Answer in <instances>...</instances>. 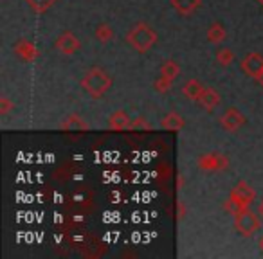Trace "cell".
I'll list each match as a JSON object with an SVG mask.
<instances>
[{"label": "cell", "mask_w": 263, "mask_h": 259, "mask_svg": "<svg viewBox=\"0 0 263 259\" xmlns=\"http://www.w3.org/2000/svg\"><path fill=\"white\" fill-rule=\"evenodd\" d=\"M126 42L136 49V51L146 52L157 44V34H155V31L152 29L148 24L139 22L132 27L130 33L126 34Z\"/></svg>", "instance_id": "cell-1"}, {"label": "cell", "mask_w": 263, "mask_h": 259, "mask_svg": "<svg viewBox=\"0 0 263 259\" xmlns=\"http://www.w3.org/2000/svg\"><path fill=\"white\" fill-rule=\"evenodd\" d=\"M110 85H112L110 76L105 70L98 69V67L88 70L83 76V79H81V87H83L92 97H101V95H105L106 92H108Z\"/></svg>", "instance_id": "cell-2"}, {"label": "cell", "mask_w": 263, "mask_h": 259, "mask_svg": "<svg viewBox=\"0 0 263 259\" xmlns=\"http://www.w3.org/2000/svg\"><path fill=\"white\" fill-rule=\"evenodd\" d=\"M234 229H236L241 236H252V234H256L261 229V222H259V218L254 212H251L247 209V211L234 216Z\"/></svg>", "instance_id": "cell-3"}, {"label": "cell", "mask_w": 263, "mask_h": 259, "mask_svg": "<svg viewBox=\"0 0 263 259\" xmlns=\"http://www.w3.org/2000/svg\"><path fill=\"white\" fill-rule=\"evenodd\" d=\"M241 70L247 74L249 77L259 79L263 72V56L258 52H249L243 59H241Z\"/></svg>", "instance_id": "cell-4"}, {"label": "cell", "mask_w": 263, "mask_h": 259, "mask_svg": "<svg viewBox=\"0 0 263 259\" xmlns=\"http://www.w3.org/2000/svg\"><path fill=\"white\" fill-rule=\"evenodd\" d=\"M220 124L226 132H236L238 128H241L245 124V117L240 110L236 108H227L226 113L220 117Z\"/></svg>", "instance_id": "cell-5"}, {"label": "cell", "mask_w": 263, "mask_h": 259, "mask_svg": "<svg viewBox=\"0 0 263 259\" xmlns=\"http://www.w3.org/2000/svg\"><path fill=\"white\" fill-rule=\"evenodd\" d=\"M80 45H81L80 40H78L72 33H69V31H65V33H63L62 36L56 40V49H58L60 52H63V54H67V56L74 54V52L80 49Z\"/></svg>", "instance_id": "cell-6"}, {"label": "cell", "mask_w": 263, "mask_h": 259, "mask_svg": "<svg viewBox=\"0 0 263 259\" xmlns=\"http://www.w3.org/2000/svg\"><path fill=\"white\" fill-rule=\"evenodd\" d=\"M198 105L205 110H213L220 105V94L215 90V88H204L198 97Z\"/></svg>", "instance_id": "cell-7"}, {"label": "cell", "mask_w": 263, "mask_h": 259, "mask_svg": "<svg viewBox=\"0 0 263 259\" xmlns=\"http://www.w3.org/2000/svg\"><path fill=\"white\" fill-rule=\"evenodd\" d=\"M198 166L204 169H223L227 166V158L223 155L211 153V155H205V157H200Z\"/></svg>", "instance_id": "cell-8"}, {"label": "cell", "mask_w": 263, "mask_h": 259, "mask_svg": "<svg viewBox=\"0 0 263 259\" xmlns=\"http://www.w3.org/2000/svg\"><path fill=\"white\" fill-rule=\"evenodd\" d=\"M130 123H132L130 117H128V113L124 110L114 112L108 119V126L112 130H130Z\"/></svg>", "instance_id": "cell-9"}, {"label": "cell", "mask_w": 263, "mask_h": 259, "mask_svg": "<svg viewBox=\"0 0 263 259\" xmlns=\"http://www.w3.org/2000/svg\"><path fill=\"white\" fill-rule=\"evenodd\" d=\"M200 0H172V6L180 13V15H193L200 8Z\"/></svg>", "instance_id": "cell-10"}, {"label": "cell", "mask_w": 263, "mask_h": 259, "mask_svg": "<svg viewBox=\"0 0 263 259\" xmlns=\"http://www.w3.org/2000/svg\"><path fill=\"white\" fill-rule=\"evenodd\" d=\"M233 196H236L238 200H241L243 204H251L252 200H254V196H256V193H254V189H252L249 184H245V182H240L236 187L233 189Z\"/></svg>", "instance_id": "cell-11"}, {"label": "cell", "mask_w": 263, "mask_h": 259, "mask_svg": "<svg viewBox=\"0 0 263 259\" xmlns=\"http://www.w3.org/2000/svg\"><path fill=\"white\" fill-rule=\"evenodd\" d=\"M15 51H16V54L22 59H26V62H34L38 56L36 47H34V44H31V42H20L15 47Z\"/></svg>", "instance_id": "cell-12"}, {"label": "cell", "mask_w": 263, "mask_h": 259, "mask_svg": "<svg viewBox=\"0 0 263 259\" xmlns=\"http://www.w3.org/2000/svg\"><path fill=\"white\" fill-rule=\"evenodd\" d=\"M162 128L164 130H170V132H179L180 128L184 126V119L179 115V113H168V115L162 119Z\"/></svg>", "instance_id": "cell-13"}, {"label": "cell", "mask_w": 263, "mask_h": 259, "mask_svg": "<svg viewBox=\"0 0 263 259\" xmlns=\"http://www.w3.org/2000/svg\"><path fill=\"white\" fill-rule=\"evenodd\" d=\"M202 90H204V87H202L200 81H197V79H190L182 88L184 95H186V97H190V99H193V101H198Z\"/></svg>", "instance_id": "cell-14"}, {"label": "cell", "mask_w": 263, "mask_h": 259, "mask_svg": "<svg viewBox=\"0 0 263 259\" xmlns=\"http://www.w3.org/2000/svg\"><path fill=\"white\" fill-rule=\"evenodd\" d=\"M226 36H227L226 27H223L222 24H213V26L209 27L208 40L211 42V44H222V42L226 40Z\"/></svg>", "instance_id": "cell-15"}, {"label": "cell", "mask_w": 263, "mask_h": 259, "mask_svg": "<svg viewBox=\"0 0 263 259\" xmlns=\"http://www.w3.org/2000/svg\"><path fill=\"white\" fill-rule=\"evenodd\" d=\"M223 207H226V211L229 212L231 216H238L240 212L247 211V204H243L241 200H238V198L233 196V194H231V198L226 202V205H223Z\"/></svg>", "instance_id": "cell-16"}, {"label": "cell", "mask_w": 263, "mask_h": 259, "mask_svg": "<svg viewBox=\"0 0 263 259\" xmlns=\"http://www.w3.org/2000/svg\"><path fill=\"white\" fill-rule=\"evenodd\" d=\"M87 128L88 124L80 115H76V113L69 115L65 123H62V130H87Z\"/></svg>", "instance_id": "cell-17"}, {"label": "cell", "mask_w": 263, "mask_h": 259, "mask_svg": "<svg viewBox=\"0 0 263 259\" xmlns=\"http://www.w3.org/2000/svg\"><path fill=\"white\" fill-rule=\"evenodd\" d=\"M161 74L164 77H170V79H175V77L180 74L179 63L173 62V59H168V62H164V65L161 67Z\"/></svg>", "instance_id": "cell-18"}, {"label": "cell", "mask_w": 263, "mask_h": 259, "mask_svg": "<svg viewBox=\"0 0 263 259\" xmlns=\"http://www.w3.org/2000/svg\"><path fill=\"white\" fill-rule=\"evenodd\" d=\"M26 2L31 6V9H33L34 13L42 15V13H45L47 9H51L52 6H54L56 0H26Z\"/></svg>", "instance_id": "cell-19"}, {"label": "cell", "mask_w": 263, "mask_h": 259, "mask_svg": "<svg viewBox=\"0 0 263 259\" xmlns=\"http://www.w3.org/2000/svg\"><path fill=\"white\" fill-rule=\"evenodd\" d=\"M96 36H98V40L101 42H110L114 38V31L112 27L108 26V24H101V26H98V29H96Z\"/></svg>", "instance_id": "cell-20"}, {"label": "cell", "mask_w": 263, "mask_h": 259, "mask_svg": "<svg viewBox=\"0 0 263 259\" xmlns=\"http://www.w3.org/2000/svg\"><path fill=\"white\" fill-rule=\"evenodd\" d=\"M216 59H218V63L220 65H223V67H227V65H231V63L234 62V54L229 51V49H220L218 52H216Z\"/></svg>", "instance_id": "cell-21"}, {"label": "cell", "mask_w": 263, "mask_h": 259, "mask_svg": "<svg viewBox=\"0 0 263 259\" xmlns=\"http://www.w3.org/2000/svg\"><path fill=\"white\" fill-rule=\"evenodd\" d=\"M172 85H173V79H170V77L161 76L157 81H155V90L161 92V94H166V92H168L170 88H172Z\"/></svg>", "instance_id": "cell-22"}, {"label": "cell", "mask_w": 263, "mask_h": 259, "mask_svg": "<svg viewBox=\"0 0 263 259\" xmlns=\"http://www.w3.org/2000/svg\"><path fill=\"white\" fill-rule=\"evenodd\" d=\"M150 123L146 119H143V117H137V119H134L130 123V130H150Z\"/></svg>", "instance_id": "cell-23"}, {"label": "cell", "mask_w": 263, "mask_h": 259, "mask_svg": "<svg viewBox=\"0 0 263 259\" xmlns=\"http://www.w3.org/2000/svg\"><path fill=\"white\" fill-rule=\"evenodd\" d=\"M13 106H15V103H11L8 97H2V99H0V113H2V115L9 113V110H11Z\"/></svg>", "instance_id": "cell-24"}, {"label": "cell", "mask_w": 263, "mask_h": 259, "mask_svg": "<svg viewBox=\"0 0 263 259\" xmlns=\"http://www.w3.org/2000/svg\"><path fill=\"white\" fill-rule=\"evenodd\" d=\"M186 218V207H184V202H179V220Z\"/></svg>", "instance_id": "cell-25"}, {"label": "cell", "mask_w": 263, "mask_h": 259, "mask_svg": "<svg viewBox=\"0 0 263 259\" xmlns=\"http://www.w3.org/2000/svg\"><path fill=\"white\" fill-rule=\"evenodd\" d=\"M258 214L263 218V202H259V204H258Z\"/></svg>", "instance_id": "cell-26"}, {"label": "cell", "mask_w": 263, "mask_h": 259, "mask_svg": "<svg viewBox=\"0 0 263 259\" xmlns=\"http://www.w3.org/2000/svg\"><path fill=\"white\" fill-rule=\"evenodd\" d=\"M258 81H259V85L263 87V72H261V76H259V79H258Z\"/></svg>", "instance_id": "cell-27"}, {"label": "cell", "mask_w": 263, "mask_h": 259, "mask_svg": "<svg viewBox=\"0 0 263 259\" xmlns=\"http://www.w3.org/2000/svg\"><path fill=\"white\" fill-rule=\"evenodd\" d=\"M259 247H261V250H263V237H261V241H259Z\"/></svg>", "instance_id": "cell-28"}, {"label": "cell", "mask_w": 263, "mask_h": 259, "mask_svg": "<svg viewBox=\"0 0 263 259\" xmlns=\"http://www.w3.org/2000/svg\"><path fill=\"white\" fill-rule=\"evenodd\" d=\"M258 2H259V4H261V6H263V0H258Z\"/></svg>", "instance_id": "cell-29"}]
</instances>
